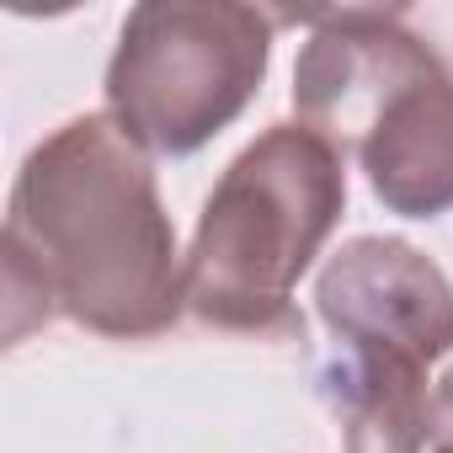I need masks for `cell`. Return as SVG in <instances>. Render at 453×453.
I'll use <instances>...</instances> for the list:
<instances>
[{"label":"cell","instance_id":"cell-1","mask_svg":"<svg viewBox=\"0 0 453 453\" xmlns=\"http://www.w3.org/2000/svg\"><path fill=\"white\" fill-rule=\"evenodd\" d=\"M6 342L70 315L118 342L160 336L187 310L181 251L150 150L112 118L59 123L12 181L6 208Z\"/></svg>","mask_w":453,"mask_h":453},{"label":"cell","instance_id":"cell-2","mask_svg":"<svg viewBox=\"0 0 453 453\" xmlns=\"http://www.w3.org/2000/svg\"><path fill=\"white\" fill-rule=\"evenodd\" d=\"M347 213V155L304 123H273L213 181L181 262L187 315L230 336H294L299 278Z\"/></svg>","mask_w":453,"mask_h":453},{"label":"cell","instance_id":"cell-3","mask_svg":"<svg viewBox=\"0 0 453 453\" xmlns=\"http://www.w3.org/2000/svg\"><path fill=\"white\" fill-rule=\"evenodd\" d=\"M294 112L352 150L400 219L453 208V70L400 12H320L294 59Z\"/></svg>","mask_w":453,"mask_h":453},{"label":"cell","instance_id":"cell-4","mask_svg":"<svg viewBox=\"0 0 453 453\" xmlns=\"http://www.w3.org/2000/svg\"><path fill=\"white\" fill-rule=\"evenodd\" d=\"M283 17L230 0H144L107 65V112L150 155H192L262 91Z\"/></svg>","mask_w":453,"mask_h":453},{"label":"cell","instance_id":"cell-5","mask_svg":"<svg viewBox=\"0 0 453 453\" xmlns=\"http://www.w3.org/2000/svg\"><path fill=\"white\" fill-rule=\"evenodd\" d=\"M315 315L357 357L432 368L453 352V283L400 235L347 241L315 278Z\"/></svg>","mask_w":453,"mask_h":453},{"label":"cell","instance_id":"cell-6","mask_svg":"<svg viewBox=\"0 0 453 453\" xmlns=\"http://www.w3.org/2000/svg\"><path fill=\"white\" fill-rule=\"evenodd\" d=\"M320 395L336 416L347 453H426V368L342 352L320 373Z\"/></svg>","mask_w":453,"mask_h":453},{"label":"cell","instance_id":"cell-7","mask_svg":"<svg viewBox=\"0 0 453 453\" xmlns=\"http://www.w3.org/2000/svg\"><path fill=\"white\" fill-rule=\"evenodd\" d=\"M426 437H432V453H448V448H453V363H448V373L432 384V405H426Z\"/></svg>","mask_w":453,"mask_h":453},{"label":"cell","instance_id":"cell-8","mask_svg":"<svg viewBox=\"0 0 453 453\" xmlns=\"http://www.w3.org/2000/svg\"><path fill=\"white\" fill-rule=\"evenodd\" d=\"M448 453H453V448H448Z\"/></svg>","mask_w":453,"mask_h":453}]
</instances>
